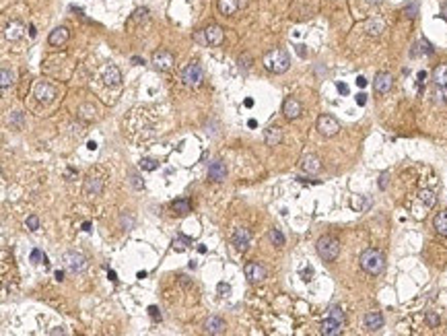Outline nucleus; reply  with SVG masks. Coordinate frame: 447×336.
I'll list each match as a JSON object with an SVG mask.
<instances>
[{
	"label": "nucleus",
	"instance_id": "49",
	"mask_svg": "<svg viewBox=\"0 0 447 336\" xmlns=\"http://www.w3.org/2000/svg\"><path fill=\"white\" fill-rule=\"evenodd\" d=\"M54 277H56L58 281H62V279H64V272H62V270H56V274H54Z\"/></svg>",
	"mask_w": 447,
	"mask_h": 336
},
{
	"label": "nucleus",
	"instance_id": "56",
	"mask_svg": "<svg viewBox=\"0 0 447 336\" xmlns=\"http://www.w3.org/2000/svg\"><path fill=\"white\" fill-rule=\"evenodd\" d=\"M443 14H445V19H447V4H443Z\"/></svg>",
	"mask_w": 447,
	"mask_h": 336
},
{
	"label": "nucleus",
	"instance_id": "18",
	"mask_svg": "<svg viewBox=\"0 0 447 336\" xmlns=\"http://www.w3.org/2000/svg\"><path fill=\"white\" fill-rule=\"evenodd\" d=\"M264 141L268 147H279L283 143V130L279 126H270L264 130Z\"/></svg>",
	"mask_w": 447,
	"mask_h": 336
},
{
	"label": "nucleus",
	"instance_id": "27",
	"mask_svg": "<svg viewBox=\"0 0 447 336\" xmlns=\"http://www.w3.org/2000/svg\"><path fill=\"white\" fill-rule=\"evenodd\" d=\"M365 31H367L369 35L377 37V35L383 31V21H381V19H371V21H367V25H365Z\"/></svg>",
	"mask_w": 447,
	"mask_h": 336
},
{
	"label": "nucleus",
	"instance_id": "48",
	"mask_svg": "<svg viewBox=\"0 0 447 336\" xmlns=\"http://www.w3.org/2000/svg\"><path fill=\"white\" fill-rule=\"evenodd\" d=\"M297 54L305 58V45H297Z\"/></svg>",
	"mask_w": 447,
	"mask_h": 336
},
{
	"label": "nucleus",
	"instance_id": "51",
	"mask_svg": "<svg viewBox=\"0 0 447 336\" xmlns=\"http://www.w3.org/2000/svg\"><path fill=\"white\" fill-rule=\"evenodd\" d=\"M425 79H427V72H419V81H421V83H423V81H425Z\"/></svg>",
	"mask_w": 447,
	"mask_h": 336
},
{
	"label": "nucleus",
	"instance_id": "5",
	"mask_svg": "<svg viewBox=\"0 0 447 336\" xmlns=\"http://www.w3.org/2000/svg\"><path fill=\"white\" fill-rule=\"evenodd\" d=\"M62 262H64V266H66V270H70V272H83L85 268H87V258L81 254V252H66L64 256H62Z\"/></svg>",
	"mask_w": 447,
	"mask_h": 336
},
{
	"label": "nucleus",
	"instance_id": "22",
	"mask_svg": "<svg viewBox=\"0 0 447 336\" xmlns=\"http://www.w3.org/2000/svg\"><path fill=\"white\" fill-rule=\"evenodd\" d=\"M225 330H227V326H225V322L221 318H217V316H212V318H208L206 320V332L208 334H225Z\"/></svg>",
	"mask_w": 447,
	"mask_h": 336
},
{
	"label": "nucleus",
	"instance_id": "20",
	"mask_svg": "<svg viewBox=\"0 0 447 336\" xmlns=\"http://www.w3.org/2000/svg\"><path fill=\"white\" fill-rule=\"evenodd\" d=\"M321 334L323 336H338V334H342V324L336 322V320H332V318L323 320V322H321Z\"/></svg>",
	"mask_w": 447,
	"mask_h": 336
},
{
	"label": "nucleus",
	"instance_id": "23",
	"mask_svg": "<svg viewBox=\"0 0 447 336\" xmlns=\"http://www.w3.org/2000/svg\"><path fill=\"white\" fill-rule=\"evenodd\" d=\"M68 37H70V33H68L66 27H56L54 31L50 33V43L52 45H62V43L68 41Z\"/></svg>",
	"mask_w": 447,
	"mask_h": 336
},
{
	"label": "nucleus",
	"instance_id": "10",
	"mask_svg": "<svg viewBox=\"0 0 447 336\" xmlns=\"http://www.w3.org/2000/svg\"><path fill=\"white\" fill-rule=\"evenodd\" d=\"M243 272H245V277H248L252 283H260V281L266 279V268L262 264H258V262H248V264H245V268H243Z\"/></svg>",
	"mask_w": 447,
	"mask_h": 336
},
{
	"label": "nucleus",
	"instance_id": "24",
	"mask_svg": "<svg viewBox=\"0 0 447 336\" xmlns=\"http://www.w3.org/2000/svg\"><path fill=\"white\" fill-rule=\"evenodd\" d=\"M217 6H219V12L221 14H227V17H231V14H235V10L239 8V0H219Z\"/></svg>",
	"mask_w": 447,
	"mask_h": 336
},
{
	"label": "nucleus",
	"instance_id": "21",
	"mask_svg": "<svg viewBox=\"0 0 447 336\" xmlns=\"http://www.w3.org/2000/svg\"><path fill=\"white\" fill-rule=\"evenodd\" d=\"M301 169L307 171V173H317L321 169V163H319V159L315 155H305L301 159Z\"/></svg>",
	"mask_w": 447,
	"mask_h": 336
},
{
	"label": "nucleus",
	"instance_id": "43",
	"mask_svg": "<svg viewBox=\"0 0 447 336\" xmlns=\"http://www.w3.org/2000/svg\"><path fill=\"white\" fill-rule=\"evenodd\" d=\"M379 188H381V190H385V188H388V173H383V175H381V181H379Z\"/></svg>",
	"mask_w": 447,
	"mask_h": 336
},
{
	"label": "nucleus",
	"instance_id": "44",
	"mask_svg": "<svg viewBox=\"0 0 447 336\" xmlns=\"http://www.w3.org/2000/svg\"><path fill=\"white\" fill-rule=\"evenodd\" d=\"M336 87H338V91H340V93H342V95H346V93H348V87H346L344 83H338Z\"/></svg>",
	"mask_w": 447,
	"mask_h": 336
},
{
	"label": "nucleus",
	"instance_id": "29",
	"mask_svg": "<svg viewBox=\"0 0 447 336\" xmlns=\"http://www.w3.org/2000/svg\"><path fill=\"white\" fill-rule=\"evenodd\" d=\"M419 200H421L427 208H431V206H435L437 198H435V194L431 192V190H421V192H419Z\"/></svg>",
	"mask_w": 447,
	"mask_h": 336
},
{
	"label": "nucleus",
	"instance_id": "13",
	"mask_svg": "<svg viewBox=\"0 0 447 336\" xmlns=\"http://www.w3.org/2000/svg\"><path fill=\"white\" fill-rule=\"evenodd\" d=\"M392 83H394V79H392L390 72H377L375 81H373V87H375L377 93H388V91L392 89Z\"/></svg>",
	"mask_w": 447,
	"mask_h": 336
},
{
	"label": "nucleus",
	"instance_id": "50",
	"mask_svg": "<svg viewBox=\"0 0 447 336\" xmlns=\"http://www.w3.org/2000/svg\"><path fill=\"white\" fill-rule=\"evenodd\" d=\"M248 126H250V128H256V126H258V122H256V120H250V122H248Z\"/></svg>",
	"mask_w": 447,
	"mask_h": 336
},
{
	"label": "nucleus",
	"instance_id": "15",
	"mask_svg": "<svg viewBox=\"0 0 447 336\" xmlns=\"http://www.w3.org/2000/svg\"><path fill=\"white\" fill-rule=\"evenodd\" d=\"M23 31H25V25L19 23V21H10L6 27H4V39L8 41H17L23 37Z\"/></svg>",
	"mask_w": 447,
	"mask_h": 336
},
{
	"label": "nucleus",
	"instance_id": "7",
	"mask_svg": "<svg viewBox=\"0 0 447 336\" xmlns=\"http://www.w3.org/2000/svg\"><path fill=\"white\" fill-rule=\"evenodd\" d=\"M173 64H175V58H173L171 52L159 50V52L152 54V66H155V68H159V70H169V68H173Z\"/></svg>",
	"mask_w": 447,
	"mask_h": 336
},
{
	"label": "nucleus",
	"instance_id": "32",
	"mask_svg": "<svg viewBox=\"0 0 447 336\" xmlns=\"http://www.w3.org/2000/svg\"><path fill=\"white\" fill-rule=\"evenodd\" d=\"M12 79H14V74L8 68H2V72H0V87L6 89L8 85H12Z\"/></svg>",
	"mask_w": 447,
	"mask_h": 336
},
{
	"label": "nucleus",
	"instance_id": "9",
	"mask_svg": "<svg viewBox=\"0 0 447 336\" xmlns=\"http://www.w3.org/2000/svg\"><path fill=\"white\" fill-rule=\"evenodd\" d=\"M101 79H103V83H105L107 87H118V85L122 83V72L118 70V66L107 64V66H103V70H101Z\"/></svg>",
	"mask_w": 447,
	"mask_h": 336
},
{
	"label": "nucleus",
	"instance_id": "8",
	"mask_svg": "<svg viewBox=\"0 0 447 336\" xmlns=\"http://www.w3.org/2000/svg\"><path fill=\"white\" fill-rule=\"evenodd\" d=\"M33 95H35L37 101H41V103H50V101L56 97V89H54L50 83L39 81V83H35V87H33Z\"/></svg>",
	"mask_w": 447,
	"mask_h": 336
},
{
	"label": "nucleus",
	"instance_id": "11",
	"mask_svg": "<svg viewBox=\"0 0 447 336\" xmlns=\"http://www.w3.org/2000/svg\"><path fill=\"white\" fill-rule=\"evenodd\" d=\"M250 239H252L250 229L239 227L237 231L233 233V246H235L239 252H245V250H248V246H250Z\"/></svg>",
	"mask_w": 447,
	"mask_h": 336
},
{
	"label": "nucleus",
	"instance_id": "37",
	"mask_svg": "<svg viewBox=\"0 0 447 336\" xmlns=\"http://www.w3.org/2000/svg\"><path fill=\"white\" fill-rule=\"evenodd\" d=\"M217 291H219V295L227 297V295H231V287H229L227 283H219V285H217Z\"/></svg>",
	"mask_w": 447,
	"mask_h": 336
},
{
	"label": "nucleus",
	"instance_id": "30",
	"mask_svg": "<svg viewBox=\"0 0 447 336\" xmlns=\"http://www.w3.org/2000/svg\"><path fill=\"white\" fill-rule=\"evenodd\" d=\"M268 239L274 243V246H279V248L285 246V235L279 231V229H270V231H268Z\"/></svg>",
	"mask_w": 447,
	"mask_h": 336
},
{
	"label": "nucleus",
	"instance_id": "19",
	"mask_svg": "<svg viewBox=\"0 0 447 336\" xmlns=\"http://www.w3.org/2000/svg\"><path fill=\"white\" fill-rule=\"evenodd\" d=\"M208 177L214 179V181H223L227 177V167L223 161H212L208 165Z\"/></svg>",
	"mask_w": 447,
	"mask_h": 336
},
{
	"label": "nucleus",
	"instance_id": "38",
	"mask_svg": "<svg viewBox=\"0 0 447 336\" xmlns=\"http://www.w3.org/2000/svg\"><path fill=\"white\" fill-rule=\"evenodd\" d=\"M419 45L423 48V52H427V54H433V48H431V45H429L427 41H421ZM416 54H419V50H414V52H412V56H416Z\"/></svg>",
	"mask_w": 447,
	"mask_h": 336
},
{
	"label": "nucleus",
	"instance_id": "4",
	"mask_svg": "<svg viewBox=\"0 0 447 336\" xmlns=\"http://www.w3.org/2000/svg\"><path fill=\"white\" fill-rule=\"evenodd\" d=\"M181 79H183V83H186L188 87H200L202 85V81H204V74H202V68H200V64H196V62H192V64H188L186 68H183V72H181Z\"/></svg>",
	"mask_w": 447,
	"mask_h": 336
},
{
	"label": "nucleus",
	"instance_id": "42",
	"mask_svg": "<svg viewBox=\"0 0 447 336\" xmlns=\"http://www.w3.org/2000/svg\"><path fill=\"white\" fill-rule=\"evenodd\" d=\"M427 322H429L431 326H437V324H439V318H437L435 314H429V316H427Z\"/></svg>",
	"mask_w": 447,
	"mask_h": 336
},
{
	"label": "nucleus",
	"instance_id": "6",
	"mask_svg": "<svg viewBox=\"0 0 447 336\" xmlns=\"http://www.w3.org/2000/svg\"><path fill=\"white\" fill-rule=\"evenodd\" d=\"M317 130H319L323 136H334V134H338V130H340V124H338V120H336V118H332V116H328V114H323V116H319V120H317Z\"/></svg>",
	"mask_w": 447,
	"mask_h": 336
},
{
	"label": "nucleus",
	"instance_id": "33",
	"mask_svg": "<svg viewBox=\"0 0 447 336\" xmlns=\"http://www.w3.org/2000/svg\"><path fill=\"white\" fill-rule=\"evenodd\" d=\"M192 243V239L190 237H175L173 239V250H177V252H183L188 246Z\"/></svg>",
	"mask_w": 447,
	"mask_h": 336
},
{
	"label": "nucleus",
	"instance_id": "47",
	"mask_svg": "<svg viewBox=\"0 0 447 336\" xmlns=\"http://www.w3.org/2000/svg\"><path fill=\"white\" fill-rule=\"evenodd\" d=\"M357 85H359V87H365V85H367V79H365V76H359V79H357Z\"/></svg>",
	"mask_w": 447,
	"mask_h": 336
},
{
	"label": "nucleus",
	"instance_id": "54",
	"mask_svg": "<svg viewBox=\"0 0 447 336\" xmlns=\"http://www.w3.org/2000/svg\"><path fill=\"white\" fill-rule=\"evenodd\" d=\"M254 105V99H245V108H252Z\"/></svg>",
	"mask_w": 447,
	"mask_h": 336
},
{
	"label": "nucleus",
	"instance_id": "31",
	"mask_svg": "<svg viewBox=\"0 0 447 336\" xmlns=\"http://www.w3.org/2000/svg\"><path fill=\"white\" fill-rule=\"evenodd\" d=\"M328 318H332V320H336V322L344 324V312H342L340 305H332V308H330V314H328Z\"/></svg>",
	"mask_w": 447,
	"mask_h": 336
},
{
	"label": "nucleus",
	"instance_id": "46",
	"mask_svg": "<svg viewBox=\"0 0 447 336\" xmlns=\"http://www.w3.org/2000/svg\"><path fill=\"white\" fill-rule=\"evenodd\" d=\"M107 279H110L112 283H116V281H118V274H116L114 270H110V272H107Z\"/></svg>",
	"mask_w": 447,
	"mask_h": 336
},
{
	"label": "nucleus",
	"instance_id": "2",
	"mask_svg": "<svg viewBox=\"0 0 447 336\" xmlns=\"http://www.w3.org/2000/svg\"><path fill=\"white\" fill-rule=\"evenodd\" d=\"M359 262H361V268L365 272H369V274H381L383 268H385V258H383V254L379 250H373V248L365 250L361 254V260Z\"/></svg>",
	"mask_w": 447,
	"mask_h": 336
},
{
	"label": "nucleus",
	"instance_id": "36",
	"mask_svg": "<svg viewBox=\"0 0 447 336\" xmlns=\"http://www.w3.org/2000/svg\"><path fill=\"white\" fill-rule=\"evenodd\" d=\"M27 227H29V231H37V229H39V219L35 215L27 217Z\"/></svg>",
	"mask_w": 447,
	"mask_h": 336
},
{
	"label": "nucleus",
	"instance_id": "1",
	"mask_svg": "<svg viewBox=\"0 0 447 336\" xmlns=\"http://www.w3.org/2000/svg\"><path fill=\"white\" fill-rule=\"evenodd\" d=\"M262 62H264L266 70H270L274 74H283L291 66V58L285 50H270V52L264 54V60H262Z\"/></svg>",
	"mask_w": 447,
	"mask_h": 336
},
{
	"label": "nucleus",
	"instance_id": "41",
	"mask_svg": "<svg viewBox=\"0 0 447 336\" xmlns=\"http://www.w3.org/2000/svg\"><path fill=\"white\" fill-rule=\"evenodd\" d=\"M416 8H419V6H416V4H412V6L404 8V12H406V17H410V19H412V17H416Z\"/></svg>",
	"mask_w": 447,
	"mask_h": 336
},
{
	"label": "nucleus",
	"instance_id": "45",
	"mask_svg": "<svg viewBox=\"0 0 447 336\" xmlns=\"http://www.w3.org/2000/svg\"><path fill=\"white\" fill-rule=\"evenodd\" d=\"M357 103H359V105H365V103H367V95H365V93H359V95H357Z\"/></svg>",
	"mask_w": 447,
	"mask_h": 336
},
{
	"label": "nucleus",
	"instance_id": "40",
	"mask_svg": "<svg viewBox=\"0 0 447 336\" xmlns=\"http://www.w3.org/2000/svg\"><path fill=\"white\" fill-rule=\"evenodd\" d=\"M132 186H134L136 190H143V188H145V184L141 181V177H138V175H134V173H132Z\"/></svg>",
	"mask_w": 447,
	"mask_h": 336
},
{
	"label": "nucleus",
	"instance_id": "52",
	"mask_svg": "<svg viewBox=\"0 0 447 336\" xmlns=\"http://www.w3.org/2000/svg\"><path fill=\"white\" fill-rule=\"evenodd\" d=\"M83 231H91V223H83Z\"/></svg>",
	"mask_w": 447,
	"mask_h": 336
},
{
	"label": "nucleus",
	"instance_id": "35",
	"mask_svg": "<svg viewBox=\"0 0 447 336\" xmlns=\"http://www.w3.org/2000/svg\"><path fill=\"white\" fill-rule=\"evenodd\" d=\"M29 258H31V262H43V264H48V256H45V254H43V252H41L39 248H35V250L31 252V256H29Z\"/></svg>",
	"mask_w": 447,
	"mask_h": 336
},
{
	"label": "nucleus",
	"instance_id": "26",
	"mask_svg": "<svg viewBox=\"0 0 447 336\" xmlns=\"http://www.w3.org/2000/svg\"><path fill=\"white\" fill-rule=\"evenodd\" d=\"M433 81L437 83V87L447 89V64H441V66L435 68V72H433Z\"/></svg>",
	"mask_w": 447,
	"mask_h": 336
},
{
	"label": "nucleus",
	"instance_id": "34",
	"mask_svg": "<svg viewBox=\"0 0 447 336\" xmlns=\"http://www.w3.org/2000/svg\"><path fill=\"white\" fill-rule=\"evenodd\" d=\"M138 165H141L143 171H155L159 167V163L155 159H141V163H138Z\"/></svg>",
	"mask_w": 447,
	"mask_h": 336
},
{
	"label": "nucleus",
	"instance_id": "16",
	"mask_svg": "<svg viewBox=\"0 0 447 336\" xmlns=\"http://www.w3.org/2000/svg\"><path fill=\"white\" fill-rule=\"evenodd\" d=\"M103 192V179L101 177H93L89 175L85 179V194L87 196H99Z\"/></svg>",
	"mask_w": 447,
	"mask_h": 336
},
{
	"label": "nucleus",
	"instance_id": "17",
	"mask_svg": "<svg viewBox=\"0 0 447 336\" xmlns=\"http://www.w3.org/2000/svg\"><path fill=\"white\" fill-rule=\"evenodd\" d=\"M363 324H365V328L369 332H375V330H379L383 326V316L379 312H369L365 316V320H363Z\"/></svg>",
	"mask_w": 447,
	"mask_h": 336
},
{
	"label": "nucleus",
	"instance_id": "28",
	"mask_svg": "<svg viewBox=\"0 0 447 336\" xmlns=\"http://www.w3.org/2000/svg\"><path fill=\"white\" fill-rule=\"evenodd\" d=\"M433 225H435V229H437V233H441V235L447 237V210L439 212V215L435 217V221H433Z\"/></svg>",
	"mask_w": 447,
	"mask_h": 336
},
{
	"label": "nucleus",
	"instance_id": "14",
	"mask_svg": "<svg viewBox=\"0 0 447 336\" xmlns=\"http://www.w3.org/2000/svg\"><path fill=\"white\" fill-rule=\"evenodd\" d=\"M283 114H285L289 120H297V118L303 114V108H301V103H299L297 99L289 97V99L283 103Z\"/></svg>",
	"mask_w": 447,
	"mask_h": 336
},
{
	"label": "nucleus",
	"instance_id": "3",
	"mask_svg": "<svg viewBox=\"0 0 447 336\" xmlns=\"http://www.w3.org/2000/svg\"><path fill=\"white\" fill-rule=\"evenodd\" d=\"M315 248H317V254L323 262H334L338 258V254H340V241L332 235H323V237L317 239Z\"/></svg>",
	"mask_w": 447,
	"mask_h": 336
},
{
	"label": "nucleus",
	"instance_id": "55",
	"mask_svg": "<svg viewBox=\"0 0 447 336\" xmlns=\"http://www.w3.org/2000/svg\"><path fill=\"white\" fill-rule=\"evenodd\" d=\"M367 2H369V4H381L383 0H367Z\"/></svg>",
	"mask_w": 447,
	"mask_h": 336
},
{
	"label": "nucleus",
	"instance_id": "12",
	"mask_svg": "<svg viewBox=\"0 0 447 336\" xmlns=\"http://www.w3.org/2000/svg\"><path fill=\"white\" fill-rule=\"evenodd\" d=\"M223 37H225V31H223L219 25H208L204 29V39L210 45H221L223 43Z\"/></svg>",
	"mask_w": 447,
	"mask_h": 336
},
{
	"label": "nucleus",
	"instance_id": "53",
	"mask_svg": "<svg viewBox=\"0 0 447 336\" xmlns=\"http://www.w3.org/2000/svg\"><path fill=\"white\" fill-rule=\"evenodd\" d=\"M29 35H31V37H35V27H33V25L29 27Z\"/></svg>",
	"mask_w": 447,
	"mask_h": 336
},
{
	"label": "nucleus",
	"instance_id": "25",
	"mask_svg": "<svg viewBox=\"0 0 447 336\" xmlns=\"http://www.w3.org/2000/svg\"><path fill=\"white\" fill-rule=\"evenodd\" d=\"M171 210L175 212V215H179V217H186L188 212L192 210V206H190V202L186 200V198H179V200L171 202Z\"/></svg>",
	"mask_w": 447,
	"mask_h": 336
},
{
	"label": "nucleus",
	"instance_id": "39",
	"mask_svg": "<svg viewBox=\"0 0 447 336\" xmlns=\"http://www.w3.org/2000/svg\"><path fill=\"white\" fill-rule=\"evenodd\" d=\"M149 316H150L152 320H161V314H159V308H155V305H150V308H149Z\"/></svg>",
	"mask_w": 447,
	"mask_h": 336
}]
</instances>
